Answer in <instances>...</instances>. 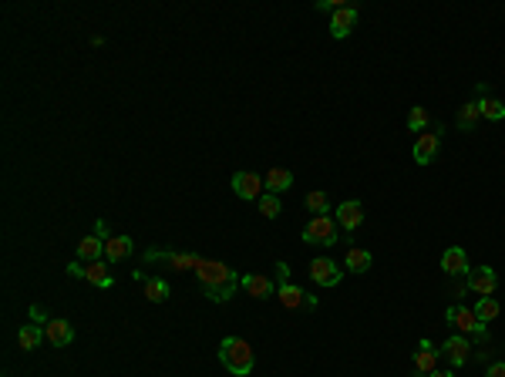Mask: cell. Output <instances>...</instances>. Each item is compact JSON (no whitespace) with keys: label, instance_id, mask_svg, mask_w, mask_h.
<instances>
[{"label":"cell","instance_id":"cell-15","mask_svg":"<svg viewBox=\"0 0 505 377\" xmlns=\"http://www.w3.org/2000/svg\"><path fill=\"white\" fill-rule=\"evenodd\" d=\"M435 364H438V351H435V344L431 340H421L415 351V371L421 377H428L431 371H435Z\"/></svg>","mask_w":505,"mask_h":377},{"label":"cell","instance_id":"cell-9","mask_svg":"<svg viewBox=\"0 0 505 377\" xmlns=\"http://www.w3.org/2000/svg\"><path fill=\"white\" fill-rule=\"evenodd\" d=\"M44 340L54 344V347H67V344H75V324H67V320H48L44 324Z\"/></svg>","mask_w":505,"mask_h":377},{"label":"cell","instance_id":"cell-12","mask_svg":"<svg viewBox=\"0 0 505 377\" xmlns=\"http://www.w3.org/2000/svg\"><path fill=\"white\" fill-rule=\"evenodd\" d=\"M354 24H357V7H354V4H344V7L334 11V17H330V34H334V38H347L350 31H354Z\"/></svg>","mask_w":505,"mask_h":377},{"label":"cell","instance_id":"cell-4","mask_svg":"<svg viewBox=\"0 0 505 377\" xmlns=\"http://www.w3.org/2000/svg\"><path fill=\"white\" fill-rule=\"evenodd\" d=\"M445 317H448V324L458 327L462 334H468V337H489L485 334V324H482L479 317H475V310H468V307H462V303H452L448 310H445Z\"/></svg>","mask_w":505,"mask_h":377},{"label":"cell","instance_id":"cell-24","mask_svg":"<svg viewBox=\"0 0 505 377\" xmlns=\"http://www.w3.org/2000/svg\"><path fill=\"white\" fill-rule=\"evenodd\" d=\"M479 111L482 118H489V121H502L505 118V102H499V98H479Z\"/></svg>","mask_w":505,"mask_h":377},{"label":"cell","instance_id":"cell-34","mask_svg":"<svg viewBox=\"0 0 505 377\" xmlns=\"http://www.w3.org/2000/svg\"><path fill=\"white\" fill-rule=\"evenodd\" d=\"M428 377H455V374H452V371H438V367H435V371H431Z\"/></svg>","mask_w":505,"mask_h":377},{"label":"cell","instance_id":"cell-30","mask_svg":"<svg viewBox=\"0 0 505 377\" xmlns=\"http://www.w3.org/2000/svg\"><path fill=\"white\" fill-rule=\"evenodd\" d=\"M428 121H431V115H428L425 108H411V111H408V129L411 131H425Z\"/></svg>","mask_w":505,"mask_h":377},{"label":"cell","instance_id":"cell-3","mask_svg":"<svg viewBox=\"0 0 505 377\" xmlns=\"http://www.w3.org/2000/svg\"><path fill=\"white\" fill-rule=\"evenodd\" d=\"M340 239V226H337L334 216H313L307 226H303V243H313V246H334Z\"/></svg>","mask_w":505,"mask_h":377},{"label":"cell","instance_id":"cell-26","mask_svg":"<svg viewBox=\"0 0 505 377\" xmlns=\"http://www.w3.org/2000/svg\"><path fill=\"white\" fill-rule=\"evenodd\" d=\"M145 300H152V303H165L168 300V283L165 280H145Z\"/></svg>","mask_w":505,"mask_h":377},{"label":"cell","instance_id":"cell-31","mask_svg":"<svg viewBox=\"0 0 505 377\" xmlns=\"http://www.w3.org/2000/svg\"><path fill=\"white\" fill-rule=\"evenodd\" d=\"M94 236H98V239H104V243L112 239V229H108V222H104V219L94 222Z\"/></svg>","mask_w":505,"mask_h":377},{"label":"cell","instance_id":"cell-13","mask_svg":"<svg viewBox=\"0 0 505 377\" xmlns=\"http://www.w3.org/2000/svg\"><path fill=\"white\" fill-rule=\"evenodd\" d=\"M438 135H441V131H425V135L415 142V162H418V165H428L431 158L438 155V145H441Z\"/></svg>","mask_w":505,"mask_h":377},{"label":"cell","instance_id":"cell-19","mask_svg":"<svg viewBox=\"0 0 505 377\" xmlns=\"http://www.w3.org/2000/svg\"><path fill=\"white\" fill-rule=\"evenodd\" d=\"M85 280H88L91 286H102V290H108V286L115 283V280H112V270H108V263L104 260L88 263V266H85Z\"/></svg>","mask_w":505,"mask_h":377},{"label":"cell","instance_id":"cell-5","mask_svg":"<svg viewBox=\"0 0 505 377\" xmlns=\"http://www.w3.org/2000/svg\"><path fill=\"white\" fill-rule=\"evenodd\" d=\"M145 260L148 263H168L175 273H182V270H195V266L202 263V256H195V253H165V249H148V253H145Z\"/></svg>","mask_w":505,"mask_h":377},{"label":"cell","instance_id":"cell-20","mask_svg":"<svg viewBox=\"0 0 505 377\" xmlns=\"http://www.w3.org/2000/svg\"><path fill=\"white\" fill-rule=\"evenodd\" d=\"M239 283H243V290H246L249 297H256V300H266V297H273V283H270V280H266V276H259V273H249V276H243Z\"/></svg>","mask_w":505,"mask_h":377},{"label":"cell","instance_id":"cell-1","mask_svg":"<svg viewBox=\"0 0 505 377\" xmlns=\"http://www.w3.org/2000/svg\"><path fill=\"white\" fill-rule=\"evenodd\" d=\"M195 276H199V283H202V290H206V297L212 303H226L229 297H236V286H243L239 276L219 260H202L195 266Z\"/></svg>","mask_w":505,"mask_h":377},{"label":"cell","instance_id":"cell-33","mask_svg":"<svg viewBox=\"0 0 505 377\" xmlns=\"http://www.w3.org/2000/svg\"><path fill=\"white\" fill-rule=\"evenodd\" d=\"M485 377H505V364H492L485 371Z\"/></svg>","mask_w":505,"mask_h":377},{"label":"cell","instance_id":"cell-22","mask_svg":"<svg viewBox=\"0 0 505 377\" xmlns=\"http://www.w3.org/2000/svg\"><path fill=\"white\" fill-rule=\"evenodd\" d=\"M17 344H21V351H38L40 344H44V327H40V324L21 327V334H17Z\"/></svg>","mask_w":505,"mask_h":377},{"label":"cell","instance_id":"cell-32","mask_svg":"<svg viewBox=\"0 0 505 377\" xmlns=\"http://www.w3.org/2000/svg\"><path fill=\"white\" fill-rule=\"evenodd\" d=\"M67 276H78V280H85V263L71 260V263H67Z\"/></svg>","mask_w":505,"mask_h":377},{"label":"cell","instance_id":"cell-10","mask_svg":"<svg viewBox=\"0 0 505 377\" xmlns=\"http://www.w3.org/2000/svg\"><path fill=\"white\" fill-rule=\"evenodd\" d=\"M361 222H364V206L357 202V199H347V202H340V206H337V226H340L344 233L357 229Z\"/></svg>","mask_w":505,"mask_h":377},{"label":"cell","instance_id":"cell-25","mask_svg":"<svg viewBox=\"0 0 505 377\" xmlns=\"http://www.w3.org/2000/svg\"><path fill=\"white\" fill-rule=\"evenodd\" d=\"M502 313V307H499V300L495 297H479V307H475V317H479L482 324H489V320H495Z\"/></svg>","mask_w":505,"mask_h":377},{"label":"cell","instance_id":"cell-28","mask_svg":"<svg viewBox=\"0 0 505 377\" xmlns=\"http://www.w3.org/2000/svg\"><path fill=\"white\" fill-rule=\"evenodd\" d=\"M256 202H259V216H266V219H276V216H280V195L263 192Z\"/></svg>","mask_w":505,"mask_h":377},{"label":"cell","instance_id":"cell-27","mask_svg":"<svg viewBox=\"0 0 505 377\" xmlns=\"http://www.w3.org/2000/svg\"><path fill=\"white\" fill-rule=\"evenodd\" d=\"M482 118V111H479V102H468V104H462V111H458V129H475V121Z\"/></svg>","mask_w":505,"mask_h":377},{"label":"cell","instance_id":"cell-17","mask_svg":"<svg viewBox=\"0 0 505 377\" xmlns=\"http://www.w3.org/2000/svg\"><path fill=\"white\" fill-rule=\"evenodd\" d=\"M276 297H280V303H283L286 310H297V307H307V297H310V293H303L300 286L280 280V290H276Z\"/></svg>","mask_w":505,"mask_h":377},{"label":"cell","instance_id":"cell-8","mask_svg":"<svg viewBox=\"0 0 505 377\" xmlns=\"http://www.w3.org/2000/svg\"><path fill=\"white\" fill-rule=\"evenodd\" d=\"M263 189H266V185H263V179H259L256 172H236L233 175V192L239 195V199H259V195H263Z\"/></svg>","mask_w":505,"mask_h":377},{"label":"cell","instance_id":"cell-7","mask_svg":"<svg viewBox=\"0 0 505 377\" xmlns=\"http://www.w3.org/2000/svg\"><path fill=\"white\" fill-rule=\"evenodd\" d=\"M495 286H499V276H495L492 266L468 270V290H472V293H479V297H492Z\"/></svg>","mask_w":505,"mask_h":377},{"label":"cell","instance_id":"cell-29","mask_svg":"<svg viewBox=\"0 0 505 377\" xmlns=\"http://www.w3.org/2000/svg\"><path fill=\"white\" fill-rule=\"evenodd\" d=\"M307 209H310L313 216H327V209H330V199H327V192H320V189L307 192Z\"/></svg>","mask_w":505,"mask_h":377},{"label":"cell","instance_id":"cell-2","mask_svg":"<svg viewBox=\"0 0 505 377\" xmlns=\"http://www.w3.org/2000/svg\"><path fill=\"white\" fill-rule=\"evenodd\" d=\"M219 361L222 367L236 377H246L253 371V347L243 337H226L219 344Z\"/></svg>","mask_w":505,"mask_h":377},{"label":"cell","instance_id":"cell-11","mask_svg":"<svg viewBox=\"0 0 505 377\" xmlns=\"http://www.w3.org/2000/svg\"><path fill=\"white\" fill-rule=\"evenodd\" d=\"M441 354H445L455 367H462L472 361V347H468V340L462 337V334H452V337L445 340V344H441Z\"/></svg>","mask_w":505,"mask_h":377},{"label":"cell","instance_id":"cell-18","mask_svg":"<svg viewBox=\"0 0 505 377\" xmlns=\"http://www.w3.org/2000/svg\"><path fill=\"white\" fill-rule=\"evenodd\" d=\"M263 185H266V192H273V195H280V192H286L290 185H293V172L290 169H270L266 172V179H263Z\"/></svg>","mask_w":505,"mask_h":377},{"label":"cell","instance_id":"cell-14","mask_svg":"<svg viewBox=\"0 0 505 377\" xmlns=\"http://www.w3.org/2000/svg\"><path fill=\"white\" fill-rule=\"evenodd\" d=\"M441 270L448 276H468V256H465V249H445V256H441Z\"/></svg>","mask_w":505,"mask_h":377},{"label":"cell","instance_id":"cell-16","mask_svg":"<svg viewBox=\"0 0 505 377\" xmlns=\"http://www.w3.org/2000/svg\"><path fill=\"white\" fill-rule=\"evenodd\" d=\"M131 249H135V243H131L129 236H112V239L104 243V263H121V260H129Z\"/></svg>","mask_w":505,"mask_h":377},{"label":"cell","instance_id":"cell-21","mask_svg":"<svg viewBox=\"0 0 505 377\" xmlns=\"http://www.w3.org/2000/svg\"><path fill=\"white\" fill-rule=\"evenodd\" d=\"M104 256V239H98V236H85L78 243V260L85 263H98Z\"/></svg>","mask_w":505,"mask_h":377},{"label":"cell","instance_id":"cell-6","mask_svg":"<svg viewBox=\"0 0 505 377\" xmlns=\"http://www.w3.org/2000/svg\"><path fill=\"white\" fill-rule=\"evenodd\" d=\"M340 276H344V270H340L334 260H327V256H317V260L310 263V280H313V283L337 286V283H340Z\"/></svg>","mask_w":505,"mask_h":377},{"label":"cell","instance_id":"cell-23","mask_svg":"<svg viewBox=\"0 0 505 377\" xmlns=\"http://www.w3.org/2000/svg\"><path fill=\"white\" fill-rule=\"evenodd\" d=\"M344 263H347L350 273H367V270H371V253L361 249V246H350L347 256H344Z\"/></svg>","mask_w":505,"mask_h":377}]
</instances>
